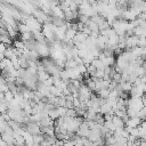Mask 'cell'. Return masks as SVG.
Returning a JSON list of instances; mask_svg holds the SVG:
<instances>
[{"mask_svg": "<svg viewBox=\"0 0 146 146\" xmlns=\"http://www.w3.org/2000/svg\"><path fill=\"white\" fill-rule=\"evenodd\" d=\"M26 130H27L31 135H33V136L41 133V127H40V124H39L38 122H34V121H30V122L26 124Z\"/></svg>", "mask_w": 146, "mask_h": 146, "instance_id": "1", "label": "cell"}, {"mask_svg": "<svg viewBox=\"0 0 146 146\" xmlns=\"http://www.w3.org/2000/svg\"><path fill=\"white\" fill-rule=\"evenodd\" d=\"M90 128H89V125H88V122L87 121H83L82 123H81V125H80V128H79V130H78V136H80V137H83V138H87L88 136H89V133H90Z\"/></svg>", "mask_w": 146, "mask_h": 146, "instance_id": "2", "label": "cell"}, {"mask_svg": "<svg viewBox=\"0 0 146 146\" xmlns=\"http://www.w3.org/2000/svg\"><path fill=\"white\" fill-rule=\"evenodd\" d=\"M141 119L137 115V116H132V117H129V120L125 122V127H129V128H137L141 124Z\"/></svg>", "mask_w": 146, "mask_h": 146, "instance_id": "3", "label": "cell"}, {"mask_svg": "<svg viewBox=\"0 0 146 146\" xmlns=\"http://www.w3.org/2000/svg\"><path fill=\"white\" fill-rule=\"evenodd\" d=\"M112 122L114 124L115 130L116 129H123V128H125V122H124V120L122 117H119V116L114 115L113 119H112Z\"/></svg>", "mask_w": 146, "mask_h": 146, "instance_id": "4", "label": "cell"}, {"mask_svg": "<svg viewBox=\"0 0 146 146\" xmlns=\"http://www.w3.org/2000/svg\"><path fill=\"white\" fill-rule=\"evenodd\" d=\"M1 146H8V144H7L5 140H2V139H1Z\"/></svg>", "mask_w": 146, "mask_h": 146, "instance_id": "5", "label": "cell"}, {"mask_svg": "<svg viewBox=\"0 0 146 146\" xmlns=\"http://www.w3.org/2000/svg\"><path fill=\"white\" fill-rule=\"evenodd\" d=\"M74 146H84V145H81V144H75Z\"/></svg>", "mask_w": 146, "mask_h": 146, "instance_id": "6", "label": "cell"}]
</instances>
